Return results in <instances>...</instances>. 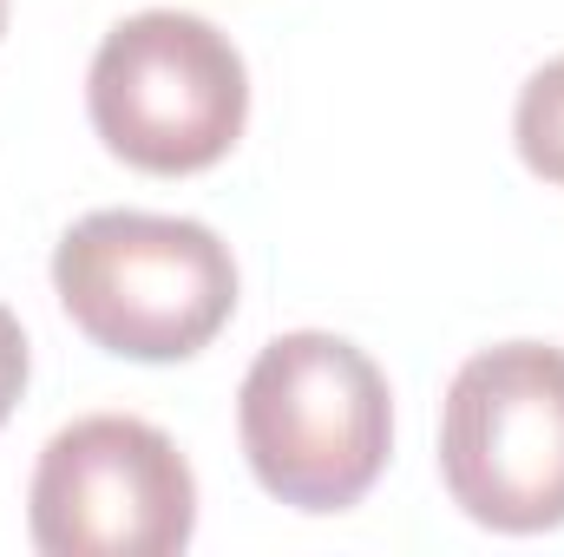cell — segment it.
Returning <instances> with one entry per match:
<instances>
[{
  "instance_id": "cell-1",
  "label": "cell",
  "mask_w": 564,
  "mask_h": 557,
  "mask_svg": "<svg viewBox=\"0 0 564 557\" xmlns=\"http://www.w3.org/2000/svg\"><path fill=\"white\" fill-rule=\"evenodd\" d=\"M237 433L263 492L295 512H348L388 466V374L341 335H276L237 394Z\"/></svg>"
},
{
  "instance_id": "cell-2",
  "label": "cell",
  "mask_w": 564,
  "mask_h": 557,
  "mask_svg": "<svg viewBox=\"0 0 564 557\" xmlns=\"http://www.w3.org/2000/svg\"><path fill=\"white\" fill-rule=\"evenodd\" d=\"M53 288L86 341L126 361H191L237 315V263L210 223L93 210L53 250Z\"/></svg>"
},
{
  "instance_id": "cell-3",
  "label": "cell",
  "mask_w": 564,
  "mask_h": 557,
  "mask_svg": "<svg viewBox=\"0 0 564 557\" xmlns=\"http://www.w3.org/2000/svg\"><path fill=\"white\" fill-rule=\"evenodd\" d=\"M86 106L112 157L151 177H191L243 139L250 73L230 33L177 7H151L99 40Z\"/></svg>"
},
{
  "instance_id": "cell-4",
  "label": "cell",
  "mask_w": 564,
  "mask_h": 557,
  "mask_svg": "<svg viewBox=\"0 0 564 557\" xmlns=\"http://www.w3.org/2000/svg\"><path fill=\"white\" fill-rule=\"evenodd\" d=\"M440 472L473 525L532 538L564 525V348L499 341L473 354L440 414Z\"/></svg>"
},
{
  "instance_id": "cell-5",
  "label": "cell",
  "mask_w": 564,
  "mask_h": 557,
  "mask_svg": "<svg viewBox=\"0 0 564 557\" xmlns=\"http://www.w3.org/2000/svg\"><path fill=\"white\" fill-rule=\"evenodd\" d=\"M26 525L46 557H171L191 545L197 479L151 419L93 414L46 439Z\"/></svg>"
},
{
  "instance_id": "cell-6",
  "label": "cell",
  "mask_w": 564,
  "mask_h": 557,
  "mask_svg": "<svg viewBox=\"0 0 564 557\" xmlns=\"http://www.w3.org/2000/svg\"><path fill=\"white\" fill-rule=\"evenodd\" d=\"M512 139H519V157L545 184H564V53L525 79L519 112H512Z\"/></svg>"
},
{
  "instance_id": "cell-7",
  "label": "cell",
  "mask_w": 564,
  "mask_h": 557,
  "mask_svg": "<svg viewBox=\"0 0 564 557\" xmlns=\"http://www.w3.org/2000/svg\"><path fill=\"white\" fill-rule=\"evenodd\" d=\"M20 387H26V335H20V321L0 308V426L20 407Z\"/></svg>"
},
{
  "instance_id": "cell-8",
  "label": "cell",
  "mask_w": 564,
  "mask_h": 557,
  "mask_svg": "<svg viewBox=\"0 0 564 557\" xmlns=\"http://www.w3.org/2000/svg\"><path fill=\"white\" fill-rule=\"evenodd\" d=\"M0 33H7V0H0Z\"/></svg>"
}]
</instances>
